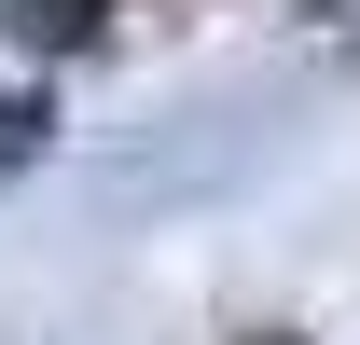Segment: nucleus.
Instances as JSON below:
<instances>
[{
    "label": "nucleus",
    "instance_id": "2",
    "mask_svg": "<svg viewBox=\"0 0 360 345\" xmlns=\"http://www.w3.org/2000/svg\"><path fill=\"white\" fill-rule=\"evenodd\" d=\"M42 138H56L42 97H0V180H14V166H42Z\"/></svg>",
    "mask_w": 360,
    "mask_h": 345
},
{
    "label": "nucleus",
    "instance_id": "1",
    "mask_svg": "<svg viewBox=\"0 0 360 345\" xmlns=\"http://www.w3.org/2000/svg\"><path fill=\"white\" fill-rule=\"evenodd\" d=\"M0 28H14L28 55H84L97 28H111V0H0Z\"/></svg>",
    "mask_w": 360,
    "mask_h": 345
}]
</instances>
